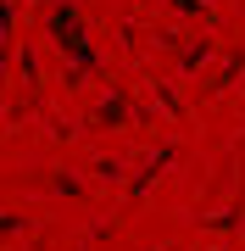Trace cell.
Returning a JSON list of instances; mask_svg holds the SVG:
<instances>
[{
    "label": "cell",
    "mask_w": 245,
    "mask_h": 251,
    "mask_svg": "<svg viewBox=\"0 0 245 251\" xmlns=\"http://www.w3.org/2000/svg\"><path fill=\"white\" fill-rule=\"evenodd\" d=\"M50 34H56V45H62L67 56H78L84 67H95V50H89V34H84V23L73 17V6H56V17H50Z\"/></svg>",
    "instance_id": "cell-1"
}]
</instances>
